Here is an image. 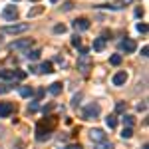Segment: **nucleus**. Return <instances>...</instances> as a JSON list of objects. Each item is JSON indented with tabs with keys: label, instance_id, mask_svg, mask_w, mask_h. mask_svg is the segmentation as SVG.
I'll return each mask as SVG.
<instances>
[{
	"label": "nucleus",
	"instance_id": "10",
	"mask_svg": "<svg viewBox=\"0 0 149 149\" xmlns=\"http://www.w3.org/2000/svg\"><path fill=\"white\" fill-rule=\"evenodd\" d=\"M74 28L76 30H90V20L88 18H78V20H74Z\"/></svg>",
	"mask_w": 149,
	"mask_h": 149
},
{
	"label": "nucleus",
	"instance_id": "33",
	"mask_svg": "<svg viewBox=\"0 0 149 149\" xmlns=\"http://www.w3.org/2000/svg\"><path fill=\"white\" fill-rule=\"evenodd\" d=\"M28 109H30V111H36V109H38V102H32V103H30V107H28Z\"/></svg>",
	"mask_w": 149,
	"mask_h": 149
},
{
	"label": "nucleus",
	"instance_id": "13",
	"mask_svg": "<svg viewBox=\"0 0 149 149\" xmlns=\"http://www.w3.org/2000/svg\"><path fill=\"white\" fill-rule=\"evenodd\" d=\"M103 48H105V38H102V36L95 38V40H93V50H95V52H102Z\"/></svg>",
	"mask_w": 149,
	"mask_h": 149
},
{
	"label": "nucleus",
	"instance_id": "18",
	"mask_svg": "<svg viewBox=\"0 0 149 149\" xmlns=\"http://www.w3.org/2000/svg\"><path fill=\"white\" fill-rule=\"evenodd\" d=\"M121 137H123V139H131V137H133V129H131V127H123Z\"/></svg>",
	"mask_w": 149,
	"mask_h": 149
},
{
	"label": "nucleus",
	"instance_id": "38",
	"mask_svg": "<svg viewBox=\"0 0 149 149\" xmlns=\"http://www.w3.org/2000/svg\"><path fill=\"white\" fill-rule=\"evenodd\" d=\"M50 2H52V4H56V2H60V0H50Z\"/></svg>",
	"mask_w": 149,
	"mask_h": 149
},
{
	"label": "nucleus",
	"instance_id": "27",
	"mask_svg": "<svg viewBox=\"0 0 149 149\" xmlns=\"http://www.w3.org/2000/svg\"><path fill=\"white\" fill-rule=\"evenodd\" d=\"M72 46H74V48H80V46H81V38H80L78 34L72 38Z\"/></svg>",
	"mask_w": 149,
	"mask_h": 149
},
{
	"label": "nucleus",
	"instance_id": "6",
	"mask_svg": "<svg viewBox=\"0 0 149 149\" xmlns=\"http://www.w3.org/2000/svg\"><path fill=\"white\" fill-rule=\"evenodd\" d=\"M2 18H4V20H16V18H18V8H16V6H6V8L2 10Z\"/></svg>",
	"mask_w": 149,
	"mask_h": 149
},
{
	"label": "nucleus",
	"instance_id": "41",
	"mask_svg": "<svg viewBox=\"0 0 149 149\" xmlns=\"http://www.w3.org/2000/svg\"><path fill=\"white\" fill-rule=\"evenodd\" d=\"M32 2H38V0H32Z\"/></svg>",
	"mask_w": 149,
	"mask_h": 149
},
{
	"label": "nucleus",
	"instance_id": "1",
	"mask_svg": "<svg viewBox=\"0 0 149 149\" xmlns=\"http://www.w3.org/2000/svg\"><path fill=\"white\" fill-rule=\"evenodd\" d=\"M28 28H30V24L28 22H18V24H8V26H4L2 28V32L4 34H24V32H28Z\"/></svg>",
	"mask_w": 149,
	"mask_h": 149
},
{
	"label": "nucleus",
	"instance_id": "15",
	"mask_svg": "<svg viewBox=\"0 0 149 149\" xmlns=\"http://www.w3.org/2000/svg\"><path fill=\"white\" fill-rule=\"evenodd\" d=\"M38 72H42V74H52V72H54L52 62H42V66L38 68Z\"/></svg>",
	"mask_w": 149,
	"mask_h": 149
},
{
	"label": "nucleus",
	"instance_id": "19",
	"mask_svg": "<svg viewBox=\"0 0 149 149\" xmlns=\"http://www.w3.org/2000/svg\"><path fill=\"white\" fill-rule=\"evenodd\" d=\"M109 64L111 66H119L121 64V54H113V56L109 58Z\"/></svg>",
	"mask_w": 149,
	"mask_h": 149
},
{
	"label": "nucleus",
	"instance_id": "34",
	"mask_svg": "<svg viewBox=\"0 0 149 149\" xmlns=\"http://www.w3.org/2000/svg\"><path fill=\"white\" fill-rule=\"evenodd\" d=\"M147 52H149V48H147V46H143V50H141V56L147 58Z\"/></svg>",
	"mask_w": 149,
	"mask_h": 149
},
{
	"label": "nucleus",
	"instance_id": "26",
	"mask_svg": "<svg viewBox=\"0 0 149 149\" xmlns=\"http://www.w3.org/2000/svg\"><path fill=\"white\" fill-rule=\"evenodd\" d=\"M14 78H16V80H24V78H26V72H24V70H14Z\"/></svg>",
	"mask_w": 149,
	"mask_h": 149
},
{
	"label": "nucleus",
	"instance_id": "25",
	"mask_svg": "<svg viewBox=\"0 0 149 149\" xmlns=\"http://www.w3.org/2000/svg\"><path fill=\"white\" fill-rule=\"evenodd\" d=\"M66 30H68V28H66L64 24H56V26H54V32H56V34H64Z\"/></svg>",
	"mask_w": 149,
	"mask_h": 149
},
{
	"label": "nucleus",
	"instance_id": "12",
	"mask_svg": "<svg viewBox=\"0 0 149 149\" xmlns=\"http://www.w3.org/2000/svg\"><path fill=\"white\" fill-rule=\"evenodd\" d=\"M48 92L52 93V95H60V93H62V84H60V81H54V84H50Z\"/></svg>",
	"mask_w": 149,
	"mask_h": 149
},
{
	"label": "nucleus",
	"instance_id": "42",
	"mask_svg": "<svg viewBox=\"0 0 149 149\" xmlns=\"http://www.w3.org/2000/svg\"><path fill=\"white\" fill-rule=\"evenodd\" d=\"M14 2H18V0H14Z\"/></svg>",
	"mask_w": 149,
	"mask_h": 149
},
{
	"label": "nucleus",
	"instance_id": "2",
	"mask_svg": "<svg viewBox=\"0 0 149 149\" xmlns=\"http://www.w3.org/2000/svg\"><path fill=\"white\" fill-rule=\"evenodd\" d=\"M52 127H54V121H52L50 125H46V121H40L38 127H36V139H38V141H46V139L52 135Z\"/></svg>",
	"mask_w": 149,
	"mask_h": 149
},
{
	"label": "nucleus",
	"instance_id": "30",
	"mask_svg": "<svg viewBox=\"0 0 149 149\" xmlns=\"http://www.w3.org/2000/svg\"><path fill=\"white\" fill-rule=\"evenodd\" d=\"M40 12H42V8L38 6V8H34V10H30V12H28V18H32V16H38Z\"/></svg>",
	"mask_w": 149,
	"mask_h": 149
},
{
	"label": "nucleus",
	"instance_id": "40",
	"mask_svg": "<svg viewBox=\"0 0 149 149\" xmlns=\"http://www.w3.org/2000/svg\"><path fill=\"white\" fill-rule=\"evenodd\" d=\"M0 44H2V38H0Z\"/></svg>",
	"mask_w": 149,
	"mask_h": 149
},
{
	"label": "nucleus",
	"instance_id": "5",
	"mask_svg": "<svg viewBox=\"0 0 149 149\" xmlns=\"http://www.w3.org/2000/svg\"><path fill=\"white\" fill-rule=\"evenodd\" d=\"M30 46H32L30 38H20V40H14L10 44V50H30Z\"/></svg>",
	"mask_w": 149,
	"mask_h": 149
},
{
	"label": "nucleus",
	"instance_id": "9",
	"mask_svg": "<svg viewBox=\"0 0 149 149\" xmlns=\"http://www.w3.org/2000/svg\"><path fill=\"white\" fill-rule=\"evenodd\" d=\"M14 111V105L8 102H0V117H10V113Z\"/></svg>",
	"mask_w": 149,
	"mask_h": 149
},
{
	"label": "nucleus",
	"instance_id": "35",
	"mask_svg": "<svg viewBox=\"0 0 149 149\" xmlns=\"http://www.w3.org/2000/svg\"><path fill=\"white\" fill-rule=\"evenodd\" d=\"M54 62H58V64H64V58H62V56H56V58H54Z\"/></svg>",
	"mask_w": 149,
	"mask_h": 149
},
{
	"label": "nucleus",
	"instance_id": "17",
	"mask_svg": "<svg viewBox=\"0 0 149 149\" xmlns=\"http://www.w3.org/2000/svg\"><path fill=\"white\" fill-rule=\"evenodd\" d=\"M105 123H107L109 129H113V127L117 125V117H115V115H107V117H105Z\"/></svg>",
	"mask_w": 149,
	"mask_h": 149
},
{
	"label": "nucleus",
	"instance_id": "16",
	"mask_svg": "<svg viewBox=\"0 0 149 149\" xmlns=\"http://www.w3.org/2000/svg\"><path fill=\"white\" fill-rule=\"evenodd\" d=\"M40 54H42V52H40L38 48H36V50H28V52H26V58L34 62V60H38V58H40Z\"/></svg>",
	"mask_w": 149,
	"mask_h": 149
},
{
	"label": "nucleus",
	"instance_id": "31",
	"mask_svg": "<svg viewBox=\"0 0 149 149\" xmlns=\"http://www.w3.org/2000/svg\"><path fill=\"white\" fill-rule=\"evenodd\" d=\"M115 109H117V111H125V103H123V102H119L117 105H115Z\"/></svg>",
	"mask_w": 149,
	"mask_h": 149
},
{
	"label": "nucleus",
	"instance_id": "3",
	"mask_svg": "<svg viewBox=\"0 0 149 149\" xmlns=\"http://www.w3.org/2000/svg\"><path fill=\"white\" fill-rule=\"evenodd\" d=\"M102 113V107L97 105V103H90V105H86L84 109H81V117L84 119H97Z\"/></svg>",
	"mask_w": 149,
	"mask_h": 149
},
{
	"label": "nucleus",
	"instance_id": "11",
	"mask_svg": "<svg viewBox=\"0 0 149 149\" xmlns=\"http://www.w3.org/2000/svg\"><path fill=\"white\" fill-rule=\"evenodd\" d=\"M113 86H125V81H127V74L125 72H117L113 76Z\"/></svg>",
	"mask_w": 149,
	"mask_h": 149
},
{
	"label": "nucleus",
	"instance_id": "23",
	"mask_svg": "<svg viewBox=\"0 0 149 149\" xmlns=\"http://www.w3.org/2000/svg\"><path fill=\"white\" fill-rule=\"evenodd\" d=\"M121 119H123V125H125V127H131L133 123H135V119H133L131 115H123Z\"/></svg>",
	"mask_w": 149,
	"mask_h": 149
},
{
	"label": "nucleus",
	"instance_id": "14",
	"mask_svg": "<svg viewBox=\"0 0 149 149\" xmlns=\"http://www.w3.org/2000/svg\"><path fill=\"white\" fill-rule=\"evenodd\" d=\"M133 0H117V2H113L111 6H107V8H111V10H119V8H123V6H127V4H131Z\"/></svg>",
	"mask_w": 149,
	"mask_h": 149
},
{
	"label": "nucleus",
	"instance_id": "36",
	"mask_svg": "<svg viewBox=\"0 0 149 149\" xmlns=\"http://www.w3.org/2000/svg\"><path fill=\"white\" fill-rule=\"evenodd\" d=\"M68 149H81V145H80V143H74V145H70Z\"/></svg>",
	"mask_w": 149,
	"mask_h": 149
},
{
	"label": "nucleus",
	"instance_id": "7",
	"mask_svg": "<svg viewBox=\"0 0 149 149\" xmlns=\"http://www.w3.org/2000/svg\"><path fill=\"white\" fill-rule=\"evenodd\" d=\"M135 48H137V44H135V40H131V38H125V40L121 42V50H123L125 54H133Z\"/></svg>",
	"mask_w": 149,
	"mask_h": 149
},
{
	"label": "nucleus",
	"instance_id": "32",
	"mask_svg": "<svg viewBox=\"0 0 149 149\" xmlns=\"http://www.w3.org/2000/svg\"><path fill=\"white\" fill-rule=\"evenodd\" d=\"M137 109H139V111H145V109H147V103H145V102L137 103Z\"/></svg>",
	"mask_w": 149,
	"mask_h": 149
},
{
	"label": "nucleus",
	"instance_id": "20",
	"mask_svg": "<svg viewBox=\"0 0 149 149\" xmlns=\"http://www.w3.org/2000/svg\"><path fill=\"white\" fill-rule=\"evenodd\" d=\"M18 92H20V95H22V97H30V95H32V88H26V86H24V88H20V90H18Z\"/></svg>",
	"mask_w": 149,
	"mask_h": 149
},
{
	"label": "nucleus",
	"instance_id": "21",
	"mask_svg": "<svg viewBox=\"0 0 149 149\" xmlns=\"http://www.w3.org/2000/svg\"><path fill=\"white\" fill-rule=\"evenodd\" d=\"M0 78H6V80H14V70H4V72H0Z\"/></svg>",
	"mask_w": 149,
	"mask_h": 149
},
{
	"label": "nucleus",
	"instance_id": "39",
	"mask_svg": "<svg viewBox=\"0 0 149 149\" xmlns=\"http://www.w3.org/2000/svg\"><path fill=\"white\" fill-rule=\"evenodd\" d=\"M143 149H147V145H143Z\"/></svg>",
	"mask_w": 149,
	"mask_h": 149
},
{
	"label": "nucleus",
	"instance_id": "22",
	"mask_svg": "<svg viewBox=\"0 0 149 149\" xmlns=\"http://www.w3.org/2000/svg\"><path fill=\"white\" fill-rule=\"evenodd\" d=\"M93 149H113V145H111L109 141H102V143H95Z\"/></svg>",
	"mask_w": 149,
	"mask_h": 149
},
{
	"label": "nucleus",
	"instance_id": "4",
	"mask_svg": "<svg viewBox=\"0 0 149 149\" xmlns=\"http://www.w3.org/2000/svg\"><path fill=\"white\" fill-rule=\"evenodd\" d=\"M92 66H93V60L90 54H80L78 56V70H80L81 74H88L92 70Z\"/></svg>",
	"mask_w": 149,
	"mask_h": 149
},
{
	"label": "nucleus",
	"instance_id": "29",
	"mask_svg": "<svg viewBox=\"0 0 149 149\" xmlns=\"http://www.w3.org/2000/svg\"><path fill=\"white\" fill-rule=\"evenodd\" d=\"M137 32L145 34V32H147V24H145V22H139V24H137Z\"/></svg>",
	"mask_w": 149,
	"mask_h": 149
},
{
	"label": "nucleus",
	"instance_id": "24",
	"mask_svg": "<svg viewBox=\"0 0 149 149\" xmlns=\"http://www.w3.org/2000/svg\"><path fill=\"white\" fill-rule=\"evenodd\" d=\"M10 90H12V84H0V95L8 93Z\"/></svg>",
	"mask_w": 149,
	"mask_h": 149
},
{
	"label": "nucleus",
	"instance_id": "8",
	"mask_svg": "<svg viewBox=\"0 0 149 149\" xmlns=\"http://www.w3.org/2000/svg\"><path fill=\"white\" fill-rule=\"evenodd\" d=\"M90 137H92L93 143H102V141H105V131L103 129H92L90 131Z\"/></svg>",
	"mask_w": 149,
	"mask_h": 149
},
{
	"label": "nucleus",
	"instance_id": "28",
	"mask_svg": "<svg viewBox=\"0 0 149 149\" xmlns=\"http://www.w3.org/2000/svg\"><path fill=\"white\" fill-rule=\"evenodd\" d=\"M72 8H74V2H72V0H68V2H64V6H62V10H64V12H70Z\"/></svg>",
	"mask_w": 149,
	"mask_h": 149
},
{
	"label": "nucleus",
	"instance_id": "37",
	"mask_svg": "<svg viewBox=\"0 0 149 149\" xmlns=\"http://www.w3.org/2000/svg\"><path fill=\"white\" fill-rule=\"evenodd\" d=\"M42 95H44V90H42V88H40V90H38V92H36V97H42Z\"/></svg>",
	"mask_w": 149,
	"mask_h": 149
}]
</instances>
